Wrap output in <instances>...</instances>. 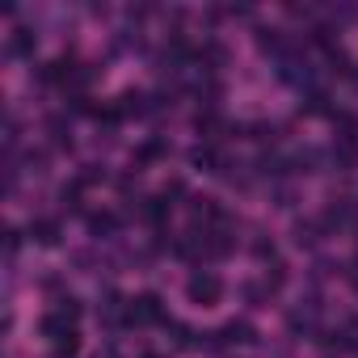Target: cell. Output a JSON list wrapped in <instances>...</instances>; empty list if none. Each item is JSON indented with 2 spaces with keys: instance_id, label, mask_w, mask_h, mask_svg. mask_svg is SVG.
Instances as JSON below:
<instances>
[{
  "instance_id": "cell-1",
  "label": "cell",
  "mask_w": 358,
  "mask_h": 358,
  "mask_svg": "<svg viewBox=\"0 0 358 358\" xmlns=\"http://www.w3.org/2000/svg\"><path fill=\"white\" fill-rule=\"evenodd\" d=\"M186 295H190V303H199V308H215V303L224 299V278H220L215 270H194L190 282H186Z\"/></svg>"
},
{
  "instance_id": "cell-2",
  "label": "cell",
  "mask_w": 358,
  "mask_h": 358,
  "mask_svg": "<svg viewBox=\"0 0 358 358\" xmlns=\"http://www.w3.org/2000/svg\"><path fill=\"white\" fill-rule=\"evenodd\" d=\"M131 324H164V299L156 291H143L131 299Z\"/></svg>"
},
{
  "instance_id": "cell-3",
  "label": "cell",
  "mask_w": 358,
  "mask_h": 358,
  "mask_svg": "<svg viewBox=\"0 0 358 358\" xmlns=\"http://www.w3.org/2000/svg\"><path fill=\"white\" fill-rule=\"evenodd\" d=\"M190 220L203 224V232H207V228H220V224H224V207H220L211 194H194V199H190Z\"/></svg>"
},
{
  "instance_id": "cell-4",
  "label": "cell",
  "mask_w": 358,
  "mask_h": 358,
  "mask_svg": "<svg viewBox=\"0 0 358 358\" xmlns=\"http://www.w3.org/2000/svg\"><path fill=\"white\" fill-rule=\"evenodd\" d=\"M316 320H320V303H316V299H303V303H295V308L287 312V329H291V333H312Z\"/></svg>"
},
{
  "instance_id": "cell-5",
  "label": "cell",
  "mask_w": 358,
  "mask_h": 358,
  "mask_svg": "<svg viewBox=\"0 0 358 358\" xmlns=\"http://www.w3.org/2000/svg\"><path fill=\"white\" fill-rule=\"evenodd\" d=\"M320 224H324V228H358V207H354L350 199H333Z\"/></svg>"
},
{
  "instance_id": "cell-6",
  "label": "cell",
  "mask_w": 358,
  "mask_h": 358,
  "mask_svg": "<svg viewBox=\"0 0 358 358\" xmlns=\"http://www.w3.org/2000/svg\"><path fill=\"white\" fill-rule=\"evenodd\" d=\"M43 337H51L55 345L59 341H68V337H76V316H68V312H51V316H43Z\"/></svg>"
},
{
  "instance_id": "cell-7",
  "label": "cell",
  "mask_w": 358,
  "mask_h": 358,
  "mask_svg": "<svg viewBox=\"0 0 358 358\" xmlns=\"http://www.w3.org/2000/svg\"><path fill=\"white\" fill-rule=\"evenodd\" d=\"M190 164L194 169H203V173H224L228 169V160L211 148V143H199V148H190Z\"/></svg>"
},
{
  "instance_id": "cell-8",
  "label": "cell",
  "mask_w": 358,
  "mask_h": 358,
  "mask_svg": "<svg viewBox=\"0 0 358 358\" xmlns=\"http://www.w3.org/2000/svg\"><path fill=\"white\" fill-rule=\"evenodd\" d=\"M333 164L337 169H358V135H337V143H333Z\"/></svg>"
},
{
  "instance_id": "cell-9",
  "label": "cell",
  "mask_w": 358,
  "mask_h": 358,
  "mask_svg": "<svg viewBox=\"0 0 358 358\" xmlns=\"http://www.w3.org/2000/svg\"><path fill=\"white\" fill-rule=\"evenodd\" d=\"M30 236H34V245L55 249L59 236H64V228H59V220H34V224H30Z\"/></svg>"
},
{
  "instance_id": "cell-10",
  "label": "cell",
  "mask_w": 358,
  "mask_h": 358,
  "mask_svg": "<svg viewBox=\"0 0 358 358\" xmlns=\"http://www.w3.org/2000/svg\"><path fill=\"white\" fill-rule=\"evenodd\" d=\"M257 333H253V324L249 320H228L224 329H220V345H249Z\"/></svg>"
},
{
  "instance_id": "cell-11",
  "label": "cell",
  "mask_w": 358,
  "mask_h": 358,
  "mask_svg": "<svg viewBox=\"0 0 358 358\" xmlns=\"http://www.w3.org/2000/svg\"><path fill=\"white\" fill-rule=\"evenodd\" d=\"M114 110H118L122 118H127V114H148V97H143V93H135V89H127V93L118 97V106H114Z\"/></svg>"
},
{
  "instance_id": "cell-12",
  "label": "cell",
  "mask_w": 358,
  "mask_h": 358,
  "mask_svg": "<svg viewBox=\"0 0 358 358\" xmlns=\"http://www.w3.org/2000/svg\"><path fill=\"white\" fill-rule=\"evenodd\" d=\"M320 228H324V224L299 220V224H295V245H299V249H312V245H320Z\"/></svg>"
},
{
  "instance_id": "cell-13",
  "label": "cell",
  "mask_w": 358,
  "mask_h": 358,
  "mask_svg": "<svg viewBox=\"0 0 358 358\" xmlns=\"http://www.w3.org/2000/svg\"><path fill=\"white\" fill-rule=\"evenodd\" d=\"M169 329H173V345H177V350H194V345H203L199 333H194L190 324H169Z\"/></svg>"
},
{
  "instance_id": "cell-14",
  "label": "cell",
  "mask_w": 358,
  "mask_h": 358,
  "mask_svg": "<svg viewBox=\"0 0 358 358\" xmlns=\"http://www.w3.org/2000/svg\"><path fill=\"white\" fill-rule=\"evenodd\" d=\"M139 215H143L148 224H160V220L169 215V203H164V194H160V199H143V207H139Z\"/></svg>"
},
{
  "instance_id": "cell-15",
  "label": "cell",
  "mask_w": 358,
  "mask_h": 358,
  "mask_svg": "<svg viewBox=\"0 0 358 358\" xmlns=\"http://www.w3.org/2000/svg\"><path fill=\"white\" fill-rule=\"evenodd\" d=\"M89 232L93 236H114L118 232V215H110V211L106 215H89Z\"/></svg>"
},
{
  "instance_id": "cell-16",
  "label": "cell",
  "mask_w": 358,
  "mask_h": 358,
  "mask_svg": "<svg viewBox=\"0 0 358 358\" xmlns=\"http://www.w3.org/2000/svg\"><path fill=\"white\" fill-rule=\"evenodd\" d=\"M34 43H38V38H34L30 30H13V38H9V55H30Z\"/></svg>"
},
{
  "instance_id": "cell-17",
  "label": "cell",
  "mask_w": 358,
  "mask_h": 358,
  "mask_svg": "<svg viewBox=\"0 0 358 358\" xmlns=\"http://www.w3.org/2000/svg\"><path fill=\"white\" fill-rule=\"evenodd\" d=\"M164 152H169V143H164V139H148V143L135 152V160H139V164H152V160H160Z\"/></svg>"
},
{
  "instance_id": "cell-18",
  "label": "cell",
  "mask_w": 358,
  "mask_h": 358,
  "mask_svg": "<svg viewBox=\"0 0 358 358\" xmlns=\"http://www.w3.org/2000/svg\"><path fill=\"white\" fill-rule=\"evenodd\" d=\"M199 131H203V135H207V139H215V135H220V131H224V118H220V114H211V110H207V114H199Z\"/></svg>"
},
{
  "instance_id": "cell-19",
  "label": "cell",
  "mask_w": 358,
  "mask_h": 358,
  "mask_svg": "<svg viewBox=\"0 0 358 358\" xmlns=\"http://www.w3.org/2000/svg\"><path fill=\"white\" fill-rule=\"evenodd\" d=\"M51 139H55L59 148H72V139H68V122H64V118H51Z\"/></svg>"
},
{
  "instance_id": "cell-20",
  "label": "cell",
  "mask_w": 358,
  "mask_h": 358,
  "mask_svg": "<svg viewBox=\"0 0 358 358\" xmlns=\"http://www.w3.org/2000/svg\"><path fill=\"white\" fill-rule=\"evenodd\" d=\"M203 59H207V64H224V59H228V51H224L220 43H211V47L203 51Z\"/></svg>"
},
{
  "instance_id": "cell-21",
  "label": "cell",
  "mask_w": 358,
  "mask_h": 358,
  "mask_svg": "<svg viewBox=\"0 0 358 358\" xmlns=\"http://www.w3.org/2000/svg\"><path fill=\"white\" fill-rule=\"evenodd\" d=\"M345 76H350V80H354V89H358V64H350V68H345Z\"/></svg>"
},
{
  "instance_id": "cell-22",
  "label": "cell",
  "mask_w": 358,
  "mask_h": 358,
  "mask_svg": "<svg viewBox=\"0 0 358 358\" xmlns=\"http://www.w3.org/2000/svg\"><path fill=\"white\" fill-rule=\"evenodd\" d=\"M345 274H350V282H354V291H358V262H354V266H350Z\"/></svg>"
}]
</instances>
